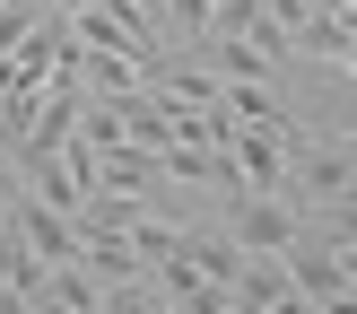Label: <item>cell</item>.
I'll return each mask as SVG.
<instances>
[{
	"instance_id": "cell-12",
	"label": "cell",
	"mask_w": 357,
	"mask_h": 314,
	"mask_svg": "<svg viewBox=\"0 0 357 314\" xmlns=\"http://www.w3.org/2000/svg\"><path fill=\"white\" fill-rule=\"evenodd\" d=\"M52 9H87V0H52Z\"/></svg>"
},
{
	"instance_id": "cell-3",
	"label": "cell",
	"mask_w": 357,
	"mask_h": 314,
	"mask_svg": "<svg viewBox=\"0 0 357 314\" xmlns=\"http://www.w3.org/2000/svg\"><path fill=\"white\" fill-rule=\"evenodd\" d=\"M9 227H17V236H26V244H35L44 262H79V253H87V244H79V227H70V218H61L52 201H35V192H17Z\"/></svg>"
},
{
	"instance_id": "cell-6",
	"label": "cell",
	"mask_w": 357,
	"mask_h": 314,
	"mask_svg": "<svg viewBox=\"0 0 357 314\" xmlns=\"http://www.w3.org/2000/svg\"><path fill=\"white\" fill-rule=\"evenodd\" d=\"M44 297H52V306H61V314H105V279L87 271V262H52Z\"/></svg>"
},
{
	"instance_id": "cell-2",
	"label": "cell",
	"mask_w": 357,
	"mask_h": 314,
	"mask_svg": "<svg viewBox=\"0 0 357 314\" xmlns=\"http://www.w3.org/2000/svg\"><path fill=\"white\" fill-rule=\"evenodd\" d=\"M349 184H357V157L340 149V140H296V149H288V201L296 209L349 201Z\"/></svg>"
},
{
	"instance_id": "cell-8",
	"label": "cell",
	"mask_w": 357,
	"mask_h": 314,
	"mask_svg": "<svg viewBox=\"0 0 357 314\" xmlns=\"http://www.w3.org/2000/svg\"><path fill=\"white\" fill-rule=\"evenodd\" d=\"M105 314H174V306L157 297V279H114L105 288Z\"/></svg>"
},
{
	"instance_id": "cell-1",
	"label": "cell",
	"mask_w": 357,
	"mask_h": 314,
	"mask_svg": "<svg viewBox=\"0 0 357 314\" xmlns=\"http://www.w3.org/2000/svg\"><path fill=\"white\" fill-rule=\"evenodd\" d=\"M218 227L244 244V253H288V244L305 236V209L279 201V192H253V184H244V192H227V218H218Z\"/></svg>"
},
{
	"instance_id": "cell-7",
	"label": "cell",
	"mask_w": 357,
	"mask_h": 314,
	"mask_svg": "<svg viewBox=\"0 0 357 314\" xmlns=\"http://www.w3.org/2000/svg\"><path fill=\"white\" fill-rule=\"evenodd\" d=\"M79 262L105 279V288H114V279H149V262H139V244H131V236H87V253H79Z\"/></svg>"
},
{
	"instance_id": "cell-10",
	"label": "cell",
	"mask_w": 357,
	"mask_h": 314,
	"mask_svg": "<svg viewBox=\"0 0 357 314\" xmlns=\"http://www.w3.org/2000/svg\"><path fill=\"white\" fill-rule=\"evenodd\" d=\"M340 149H349V157H357V122H349V131H340Z\"/></svg>"
},
{
	"instance_id": "cell-13",
	"label": "cell",
	"mask_w": 357,
	"mask_h": 314,
	"mask_svg": "<svg viewBox=\"0 0 357 314\" xmlns=\"http://www.w3.org/2000/svg\"><path fill=\"white\" fill-rule=\"evenodd\" d=\"M349 17H357V0H349Z\"/></svg>"
},
{
	"instance_id": "cell-5",
	"label": "cell",
	"mask_w": 357,
	"mask_h": 314,
	"mask_svg": "<svg viewBox=\"0 0 357 314\" xmlns=\"http://www.w3.org/2000/svg\"><path fill=\"white\" fill-rule=\"evenodd\" d=\"M236 166H244V184H253V192H279V201H288V149H279L271 131L236 122Z\"/></svg>"
},
{
	"instance_id": "cell-4",
	"label": "cell",
	"mask_w": 357,
	"mask_h": 314,
	"mask_svg": "<svg viewBox=\"0 0 357 314\" xmlns=\"http://www.w3.org/2000/svg\"><path fill=\"white\" fill-rule=\"evenodd\" d=\"M174 253H183L201 279H218V288H236V279H244V244L227 236V227H174Z\"/></svg>"
},
{
	"instance_id": "cell-14",
	"label": "cell",
	"mask_w": 357,
	"mask_h": 314,
	"mask_svg": "<svg viewBox=\"0 0 357 314\" xmlns=\"http://www.w3.org/2000/svg\"><path fill=\"white\" fill-rule=\"evenodd\" d=\"M0 157H9V149H0Z\"/></svg>"
},
{
	"instance_id": "cell-9",
	"label": "cell",
	"mask_w": 357,
	"mask_h": 314,
	"mask_svg": "<svg viewBox=\"0 0 357 314\" xmlns=\"http://www.w3.org/2000/svg\"><path fill=\"white\" fill-rule=\"evenodd\" d=\"M166 17L192 35V44H201V35H209V17H218V0H166Z\"/></svg>"
},
{
	"instance_id": "cell-11",
	"label": "cell",
	"mask_w": 357,
	"mask_h": 314,
	"mask_svg": "<svg viewBox=\"0 0 357 314\" xmlns=\"http://www.w3.org/2000/svg\"><path fill=\"white\" fill-rule=\"evenodd\" d=\"M340 70H357V35H349V52H340Z\"/></svg>"
}]
</instances>
